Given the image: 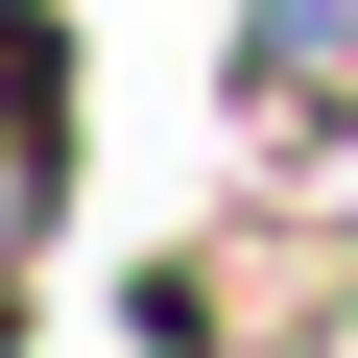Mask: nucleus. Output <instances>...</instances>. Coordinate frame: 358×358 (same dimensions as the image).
Wrapping results in <instances>:
<instances>
[{"label":"nucleus","mask_w":358,"mask_h":358,"mask_svg":"<svg viewBox=\"0 0 358 358\" xmlns=\"http://www.w3.org/2000/svg\"><path fill=\"white\" fill-rule=\"evenodd\" d=\"M215 96H239L263 143H358V0H239Z\"/></svg>","instance_id":"2"},{"label":"nucleus","mask_w":358,"mask_h":358,"mask_svg":"<svg viewBox=\"0 0 358 358\" xmlns=\"http://www.w3.org/2000/svg\"><path fill=\"white\" fill-rule=\"evenodd\" d=\"M48 215H72V0H0V334L48 287Z\"/></svg>","instance_id":"1"}]
</instances>
